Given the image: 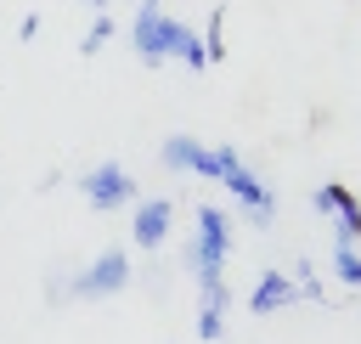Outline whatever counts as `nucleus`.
Returning <instances> with one entry per match:
<instances>
[{"label": "nucleus", "mask_w": 361, "mask_h": 344, "mask_svg": "<svg viewBox=\"0 0 361 344\" xmlns=\"http://www.w3.org/2000/svg\"><path fill=\"white\" fill-rule=\"evenodd\" d=\"M288 288H293V299H310V305H327V288L316 282V265L299 254V265H293V276H288Z\"/></svg>", "instance_id": "obj_9"}, {"label": "nucleus", "mask_w": 361, "mask_h": 344, "mask_svg": "<svg viewBox=\"0 0 361 344\" xmlns=\"http://www.w3.org/2000/svg\"><path fill=\"white\" fill-rule=\"evenodd\" d=\"M130 209H135L130 214V242L147 248V254H158L164 237H169V226H175V197H135Z\"/></svg>", "instance_id": "obj_5"}, {"label": "nucleus", "mask_w": 361, "mask_h": 344, "mask_svg": "<svg viewBox=\"0 0 361 344\" xmlns=\"http://www.w3.org/2000/svg\"><path fill=\"white\" fill-rule=\"evenodd\" d=\"M333 271H338L344 288H361V254H355V242H333Z\"/></svg>", "instance_id": "obj_10"}, {"label": "nucleus", "mask_w": 361, "mask_h": 344, "mask_svg": "<svg viewBox=\"0 0 361 344\" xmlns=\"http://www.w3.org/2000/svg\"><path fill=\"white\" fill-rule=\"evenodd\" d=\"M130 276H135L130 254H124V248H102L85 271H73L68 293H73V299H113V293H124V288H130Z\"/></svg>", "instance_id": "obj_2"}, {"label": "nucleus", "mask_w": 361, "mask_h": 344, "mask_svg": "<svg viewBox=\"0 0 361 344\" xmlns=\"http://www.w3.org/2000/svg\"><path fill=\"white\" fill-rule=\"evenodd\" d=\"M90 6H107V0H90Z\"/></svg>", "instance_id": "obj_17"}, {"label": "nucleus", "mask_w": 361, "mask_h": 344, "mask_svg": "<svg viewBox=\"0 0 361 344\" xmlns=\"http://www.w3.org/2000/svg\"><path fill=\"white\" fill-rule=\"evenodd\" d=\"M203 51H209V62L226 56V11H209V39H203Z\"/></svg>", "instance_id": "obj_12"}, {"label": "nucleus", "mask_w": 361, "mask_h": 344, "mask_svg": "<svg viewBox=\"0 0 361 344\" xmlns=\"http://www.w3.org/2000/svg\"><path fill=\"white\" fill-rule=\"evenodd\" d=\"M141 6H152V11H164V0H141Z\"/></svg>", "instance_id": "obj_16"}, {"label": "nucleus", "mask_w": 361, "mask_h": 344, "mask_svg": "<svg viewBox=\"0 0 361 344\" xmlns=\"http://www.w3.org/2000/svg\"><path fill=\"white\" fill-rule=\"evenodd\" d=\"M220 186H231V197L243 203V214H248L259 231H271V220H276V197H271V186H265V180H259L243 158L226 169V180H220Z\"/></svg>", "instance_id": "obj_4"}, {"label": "nucleus", "mask_w": 361, "mask_h": 344, "mask_svg": "<svg viewBox=\"0 0 361 344\" xmlns=\"http://www.w3.org/2000/svg\"><path fill=\"white\" fill-rule=\"evenodd\" d=\"M107 39H113V17H107V11H96V23H90V28H85V39H79V56H96Z\"/></svg>", "instance_id": "obj_11"}, {"label": "nucleus", "mask_w": 361, "mask_h": 344, "mask_svg": "<svg viewBox=\"0 0 361 344\" xmlns=\"http://www.w3.org/2000/svg\"><path fill=\"white\" fill-rule=\"evenodd\" d=\"M288 305H293L288 271H259V282L248 288V310L254 316H271V310H288Z\"/></svg>", "instance_id": "obj_7"}, {"label": "nucleus", "mask_w": 361, "mask_h": 344, "mask_svg": "<svg viewBox=\"0 0 361 344\" xmlns=\"http://www.w3.org/2000/svg\"><path fill=\"white\" fill-rule=\"evenodd\" d=\"M322 214H333L338 220V242H355L361 237V203H355V192L344 186V180H327V186H316V197H310Z\"/></svg>", "instance_id": "obj_6"}, {"label": "nucleus", "mask_w": 361, "mask_h": 344, "mask_svg": "<svg viewBox=\"0 0 361 344\" xmlns=\"http://www.w3.org/2000/svg\"><path fill=\"white\" fill-rule=\"evenodd\" d=\"M220 333H226V310H209V305H203V310H197V338L214 344Z\"/></svg>", "instance_id": "obj_14"}, {"label": "nucleus", "mask_w": 361, "mask_h": 344, "mask_svg": "<svg viewBox=\"0 0 361 344\" xmlns=\"http://www.w3.org/2000/svg\"><path fill=\"white\" fill-rule=\"evenodd\" d=\"M39 28H45V23H39V17H23V23H17V39H34V34H39Z\"/></svg>", "instance_id": "obj_15"}, {"label": "nucleus", "mask_w": 361, "mask_h": 344, "mask_svg": "<svg viewBox=\"0 0 361 344\" xmlns=\"http://www.w3.org/2000/svg\"><path fill=\"white\" fill-rule=\"evenodd\" d=\"M197 152H203V141H192V135H164V147H158L164 169H175V175H192Z\"/></svg>", "instance_id": "obj_8"}, {"label": "nucleus", "mask_w": 361, "mask_h": 344, "mask_svg": "<svg viewBox=\"0 0 361 344\" xmlns=\"http://www.w3.org/2000/svg\"><path fill=\"white\" fill-rule=\"evenodd\" d=\"M180 62H186L192 73H203V68H209V51H203V39H197L192 28H186V39H180Z\"/></svg>", "instance_id": "obj_13"}, {"label": "nucleus", "mask_w": 361, "mask_h": 344, "mask_svg": "<svg viewBox=\"0 0 361 344\" xmlns=\"http://www.w3.org/2000/svg\"><path fill=\"white\" fill-rule=\"evenodd\" d=\"M79 192H85V203H90L96 214H118V209L135 203V175H130L118 158H107V164H96V169L79 175Z\"/></svg>", "instance_id": "obj_3"}, {"label": "nucleus", "mask_w": 361, "mask_h": 344, "mask_svg": "<svg viewBox=\"0 0 361 344\" xmlns=\"http://www.w3.org/2000/svg\"><path fill=\"white\" fill-rule=\"evenodd\" d=\"M180 39H186V23L152 11V6H135V23H130V45L147 68H158L164 56H180Z\"/></svg>", "instance_id": "obj_1"}]
</instances>
